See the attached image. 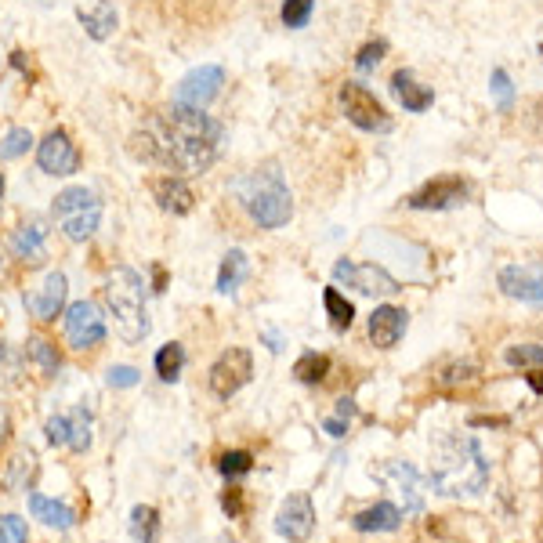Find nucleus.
Here are the masks:
<instances>
[{
    "mask_svg": "<svg viewBox=\"0 0 543 543\" xmlns=\"http://www.w3.org/2000/svg\"><path fill=\"white\" fill-rule=\"evenodd\" d=\"M11 250H15L22 261H29V265H40V261H44V229H40V225L19 229L11 236Z\"/></svg>",
    "mask_w": 543,
    "mask_h": 543,
    "instance_id": "obj_24",
    "label": "nucleus"
},
{
    "mask_svg": "<svg viewBox=\"0 0 543 543\" xmlns=\"http://www.w3.org/2000/svg\"><path fill=\"white\" fill-rule=\"evenodd\" d=\"M26 305L29 312L37 315V319H44V323L58 319V312L66 305V276H62V272H51V276L44 279V286H40V294L26 297Z\"/></svg>",
    "mask_w": 543,
    "mask_h": 543,
    "instance_id": "obj_19",
    "label": "nucleus"
},
{
    "mask_svg": "<svg viewBox=\"0 0 543 543\" xmlns=\"http://www.w3.org/2000/svg\"><path fill=\"white\" fill-rule=\"evenodd\" d=\"M250 377H254V355H250V348H225V352L218 355V362L210 366V391L218 395V399H232L236 391H243L250 384Z\"/></svg>",
    "mask_w": 543,
    "mask_h": 543,
    "instance_id": "obj_8",
    "label": "nucleus"
},
{
    "mask_svg": "<svg viewBox=\"0 0 543 543\" xmlns=\"http://www.w3.org/2000/svg\"><path fill=\"white\" fill-rule=\"evenodd\" d=\"M323 305H326V315H330V323H334V330H341V334L355 323V305L337 286H326L323 290Z\"/></svg>",
    "mask_w": 543,
    "mask_h": 543,
    "instance_id": "obj_25",
    "label": "nucleus"
},
{
    "mask_svg": "<svg viewBox=\"0 0 543 543\" xmlns=\"http://www.w3.org/2000/svg\"><path fill=\"white\" fill-rule=\"evenodd\" d=\"M352 417H355V402L352 399L337 402V420H352Z\"/></svg>",
    "mask_w": 543,
    "mask_h": 543,
    "instance_id": "obj_44",
    "label": "nucleus"
},
{
    "mask_svg": "<svg viewBox=\"0 0 543 543\" xmlns=\"http://www.w3.org/2000/svg\"><path fill=\"white\" fill-rule=\"evenodd\" d=\"M334 279L362 297H395L402 290L399 279L388 276L381 265H359V261H348V258H341L334 265Z\"/></svg>",
    "mask_w": 543,
    "mask_h": 543,
    "instance_id": "obj_9",
    "label": "nucleus"
},
{
    "mask_svg": "<svg viewBox=\"0 0 543 543\" xmlns=\"http://www.w3.org/2000/svg\"><path fill=\"white\" fill-rule=\"evenodd\" d=\"M153 200L160 203L167 214H189L196 196H192L189 181L181 178V174H163V178H153Z\"/></svg>",
    "mask_w": 543,
    "mask_h": 543,
    "instance_id": "obj_17",
    "label": "nucleus"
},
{
    "mask_svg": "<svg viewBox=\"0 0 543 543\" xmlns=\"http://www.w3.org/2000/svg\"><path fill=\"white\" fill-rule=\"evenodd\" d=\"M29 145H33V134L26 127H15L0 138V160H19V156L29 153Z\"/></svg>",
    "mask_w": 543,
    "mask_h": 543,
    "instance_id": "obj_32",
    "label": "nucleus"
},
{
    "mask_svg": "<svg viewBox=\"0 0 543 543\" xmlns=\"http://www.w3.org/2000/svg\"><path fill=\"white\" fill-rule=\"evenodd\" d=\"M247 272H250L247 254L243 250H229L218 268V290L221 294H236L239 286H243V279H247Z\"/></svg>",
    "mask_w": 543,
    "mask_h": 543,
    "instance_id": "obj_23",
    "label": "nucleus"
},
{
    "mask_svg": "<svg viewBox=\"0 0 543 543\" xmlns=\"http://www.w3.org/2000/svg\"><path fill=\"white\" fill-rule=\"evenodd\" d=\"M431 486L442 496H478L489 486V460L471 435H453L442 442L435 467H431Z\"/></svg>",
    "mask_w": 543,
    "mask_h": 543,
    "instance_id": "obj_2",
    "label": "nucleus"
},
{
    "mask_svg": "<svg viewBox=\"0 0 543 543\" xmlns=\"http://www.w3.org/2000/svg\"><path fill=\"white\" fill-rule=\"evenodd\" d=\"M326 373H330V359L323 352H305L294 362V377L301 384H323Z\"/></svg>",
    "mask_w": 543,
    "mask_h": 543,
    "instance_id": "obj_29",
    "label": "nucleus"
},
{
    "mask_svg": "<svg viewBox=\"0 0 543 543\" xmlns=\"http://www.w3.org/2000/svg\"><path fill=\"white\" fill-rule=\"evenodd\" d=\"M254 467V457H250L247 449H236V453H221L218 457V471L225 478H243Z\"/></svg>",
    "mask_w": 543,
    "mask_h": 543,
    "instance_id": "obj_36",
    "label": "nucleus"
},
{
    "mask_svg": "<svg viewBox=\"0 0 543 543\" xmlns=\"http://www.w3.org/2000/svg\"><path fill=\"white\" fill-rule=\"evenodd\" d=\"M29 529L19 515H0V543H26Z\"/></svg>",
    "mask_w": 543,
    "mask_h": 543,
    "instance_id": "obj_38",
    "label": "nucleus"
},
{
    "mask_svg": "<svg viewBox=\"0 0 543 543\" xmlns=\"http://www.w3.org/2000/svg\"><path fill=\"white\" fill-rule=\"evenodd\" d=\"M489 87H493V95H496V105L500 109H511L515 105V84H511V77H507V69H493V77H489Z\"/></svg>",
    "mask_w": 543,
    "mask_h": 543,
    "instance_id": "obj_37",
    "label": "nucleus"
},
{
    "mask_svg": "<svg viewBox=\"0 0 543 543\" xmlns=\"http://www.w3.org/2000/svg\"><path fill=\"white\" fill-rule=\"evenodd\" d=\"M0 203H4V174H0Z\"/></svg>",
    "mask_w": 543,
    "mask_h": 543,
    "instance_id": "obj_47",
    "label": "nucleus"
},
{
    "mask_svg": "<svg viewBox=\"0 0 543 543\" xmlns=\"http://www.w3.org/2000/svg\"><path fill=\"white\" fill-rule=\"evenodd\" d=\"M352 525L359 533H395L402 525V511L395 504H388V500H381V504H373L370 511H359V515L352 518Z\"/></svg>",
    "mask_w": 543,
    "mask_h": 543,
    "instance_id": "obj_20",
    "label": "nucleus"
},
{
    "mask_svg": "<svg viewBox=\"0 0 543 543\" xmlns=\"http://www.w3.org/2000/svg\"><path fill=\"white\" fill-rule=\"evenodd\" d=\"M105 305L116 319V334L138 344L149 334V315H145V283L134 268L120 265L105 283Z\"/></svg>",
    "mask_w": 543,
    "mask_h": 543,
    "instance_id": "obj_4",
    "label": "nucleus"
},
{
    "mask_svg": "<svg viewBox=\"0 0 543 543\" xmlns=\"http://www.w3.org/2000/svg\"><path fill=\"white\" fill-rule=\"evenodd\" d=\"M153 283H156V294H163V286H167V272L160 265L153 268Z\"/></svg>",
    "mask_w": 543,
    "mask_h": 543,
    "instance_id": "obj_46",
    "label": "nucleus"
},
{
    "mask_svg": "<svg viewBox=\"0 0 543 543\" xmlns=\"http://www.w3.org/2000/svg\"><path fill=\"white\" fill-rule=\"evenodd\" d=\"M384 55H388V44H384V40H370V44H362V48L355 51V69H359V73H373V69L384 62Z\"/></svg>",
    "mask_w": 543,
    "mask_h": 543,
    "instance_id": "obj_34",
    "label": "nucleus"
},
{
    "mask_svg": "<svg viewBox=\"0 0 543 543\" xmlns=\"http://www.w3.org/2000/svg\"><path fill=\"white\" fill-rule=\"evenodd\" d=\"M221 507H225V515H243V489H229V493L221 496Z\"/></svg>",
    "mask_w": 543,
    "mask_h": 543,
    "instance_id": "obj_41",
    "label": "nucleus"
},
{
    "mask_svg": "<svg viewBox=\"0 0 543 543\" xmlns=\"http://www.w3.org/2000/svg\"><path fill=\"white\" fill-rule=\"evenodd\" d=\"M66 341L73 344L77 352H87V348H95V344L105 341V319H102V312H98V305H91V301L69 305Z\"/></svg>",
    "mask_w": 543,
    "mask_h": 543,
    "instance_id": "obj_11",
    "label": "nucleus"
},
{
    "mask_svg": "<svg viewBox=\"0 0 543 543\" xmlns=\"http://www.w3.org/2000/svg\"><path fill=\"white\" fill-rule=\"evenodd\" d=\"M540 51H543V40H540Z\"/></svg>",
    "mask_w": 543,
    "mask_h": 543,
    "instance_id": "obj_48",
    "label": "nucleus"
},
{
    "mask_svg": "<svg viewBox=\"0 0 543 543\" xmlns=\"http://www.w3.org/2000/svg\"><path fill=\"white\" fill-rule=\"evenodd\" d=\"M406 326H410V315L406 308H395V305H381L373 308L370 315V341L377 348H395L406 334Z\"/></svg>",
    "mask_w": 543,
    "mask_h": 543,
    "instance_id": "obj_15",
    "label": "nucleus"
},
{
    "mask_svg": "<svg viewBox=\"0 0 543 543\" xmlns=\"http://www.w3.org/2000/svg\"><path fill=\"white\" fill-rule=\"evenodd\" d=\"M29 359L37 362L48 377H55L58 366H62V359H58V348L51 341H44V337H33V341H29Z\"/></svg>",
    "mask_w": 543,
    "mask_h": 543,
    "instance_id": "obj_31",
    "label": "nucleus"
},
{
    "mask_svg": "<svg viewBox=\"0 0 543 543\" xmlns=\"http://www.w3.org/2000/svg\"><path fill=\"white\" fill-rule=\"evenodd\" d=\"M225 131L207 109L171 105L163 113H153L134 134V145L145 160L160 163L174 174H203L218 160Z\"/></svg>",
    "mask_w": 543,
    "mask_h": 543,
    "instance_id": "obj_1",
    "label": "nucleus"
},
{
    "mask_svg": "<svg viewBox=\"0 0 543 543\" xmlns=\"http://www.w3.org/2000/svg\"><path fill=\"white\" fill-rule=\"evenodd\" d=\"M525 384L536 391V395H543V366H536V370H529V377H525Z\"/></svg>",
    "mask_w": 543,
    "mask_h": 543,
    "instance_id": "obj_43",
    "label": "nucleus"
},
{
    "mask_svg": "<svg viewBox=\"0 0 543 543\" xmlns=\"http://www.w3.org/2000/svg\"><path fill=\"white\" fill-rule=\"evenodd\" d=\"M160 533V511L153 504H138L131 511V536L134 543H156Z\"/></svg>",
    "mask_w": 543,
    "mask_h": 543,
    "instance_id": "obj_27",
    "label": "nucleus"
},
{
    "mask_svg": "<svg viewBox=\"0 0 543 543\" xmlns=\"http://www.w3.org/2000/svg\"><path fill=\"white\" fill-rule=\"evenodd\" d=\"M500 290L515 301H525V305H543V268H529V265H504L500 276H496Z\"/></svg>",
    "mask_w": 543,
    "mask_h": 543,
    "instance_id": "obj_14",
    "label": "nucleus"
},
{
    "mask_svg": "<svg viewBox=\"0 0 543 543\" xmlns=\"http://www.w3.org/2000/svg\"><path fill=\"white\" fill-rule=\"evenodd\" d=\"M225 87V69L221 66H196L185 73L174 91V105H189V109H207Z\"/></svg>",
    "mask_w": 543,
    "mask_h": 543,
    "instance_id": "obj_10",
    "label": "nucleus"
},
{
    "mask_svg": "<svg viewBox=\"0 0 543 543\" xmlns=\"http://www.w3.org/2000/svg\"><path fill=\"white\" fill-rule=\"evenodd\" d=\"M471 200V181L460 174H439V178L424 181L420 189L406 196L410 210H457Z\"/></svg>",
    "mask_w": 543,
    "mask_h": 543,
    "instance_id": "obj_6",
    "label": "nucleus"
},
{
    "mask_svg": "<svg viewBox=\"0 0 543 543\" xmlns=\"http://www.w3.org/2000/svg\"><path fill=\"white\" fill-rule=\"evenodd\" d=\"M37 478V457H33V449H22L15 453L8 464V475H4V486L8 489H29V482Z\"/></svg>",
    "mask_w": 543,
    "mask_h": 543,
    "instance_id": "obj_28",
    "label": "nucleus"
},
{
    "mask_svg": "<svg viewBox=\"0 0 543 543\" xmlns=\"http://www.w3.org/2000/svg\"><path fill=\"white\" fill-rule=\"evenodd\" d=\"M29 511H33L37 522H44L48 529H58V533L73 529V522H77L73 507L58 504V500H48V496H40V493H29Z\"/></svg>",
    "mask_w": 543,
    "mask_h": 543,
    "instance_id": "obj_21",
    "label": "nucleus"
},
{
    "mask_svg": "<svg viewBox=\"0 0 543 543\" xmlns=\"http://www.w3.org/2000/svg\"><path fill=\"white\" fill-rule=\"evenodd\" d=\"M391 95L399 98L406 113H428L431 105H435V91L420 84L413 77V69H395L391 73Z\"/></svg>",
    "mask_w": 543,
    "mask_h": 543,
    "instance_id": "obj_16",
    "label": "nucleus"
},
{
    "mask_svg": "<svg viewBox=\"0 0 543 543\" xmlns=\"http://www.w3.org/2000/svg\"><path fill=\"white\" fill-rule=\"evenodd\" d=\"M55 218L62 225L73 243H84L98 232V221H102V200L95 192L84 189V185H73V189H62L55 200Z\"/></svg>",
    "mask_w": 543,
    "mask_h": 543,
    "instance_id": "obj_5",
    "label": "nucleus"
},
{
    "mask_svg": "<svg viewBox=\"0 0 543 543\" xmlns=\"http://www.w3.org/2000/svg\"><path fill=\"white\" fill-rule=\"evenodd\" d=\"M8 435H11V417H8V410L0 406V446L8 442Z\"/></svg>",
    "mask_w": 543,
    "mask_h": 543,
    "instance_id": "obj_45",
    "label": "nucleus"
},
{
    "mask_svg": "<svg viewBox=\"0 0 543 543\" xmlns=\"http://www.w3.org/2000/svg\"><path fill=\"white\" fill-rule=\"evenodd\" d=\"M44 431H48L51 446H69V417H51Z\"/></svg>",
    "mask_w": 543,
    "mask_h": 543,
    "instance_id": "obj_40",
    "label": "nucleus"
},
{
    "mask_svg": "<svg viewBox=\"0 0 543 543\" xmlns=\"http://www.w3.org/2000/svg\"><path fill=\"white\" fill-rule=\"evenodd\" d=\"M315 529V507L308 493H290L276 515V533L290 543H305Z\"/></svg>",
    "mask_w": 543,
    "mask_h": 543,
    "instance_id": "obj_13",
    "label": "nucleus"
},
{
    "mask_svg": "<svg viewBox=\"0 0 543 543\" xmlns=\"http://www.w3.org/2000/svg\"><path fill=\"white\" fill-rule=\"evenodd\" d=\"M482 381V366L475 359H446L435 370V388L439 391H467Z\"/></svg>",
    "mask_w": 543,
    "mask_h": 543,
    "instance_id": "obj_18",
    "label": "nucleus"
},
{
    "mask_svg": "<svg viewBox=\"0 0 543 543\" xmlns=\"http://www.w3.org/2000/svg\"><path fill=\"white\" fill-rule=\"evenodd\" d=\"M341 109L344 116H348V124H355L359 131H370V134L391 131L388 109L377 102V95H373L370 87L355 84V80H348V84L341 87Z\"/></svg>",
    "mask_w": 543,
    "mask_h": 543,
    "instance_id": "obj_7",
    "label": "nucleus"
},
{
    "mask_svg": "<svg viewBox=\"0 0 543 543\" xmlns=\"http://www.w3.org/2000/svg\"><path fill=\"white\" fill-rule=\"evenodd\" d=\"M326 431H330V435H334V439H344V431H348V420H337V417H330L323 424Z\"/></svg>",
    "mask_w": 543,
    "mask_h": 543,
    "instance_id": "obj_42",
    "label": "nucleus"
},
{
    "mask_svg": "<svg viewBox=\"0 0 543 543\" xmlns=\"http://www.w3.org/2000/svg\"><path fill=\"white\" fill-rule=\"evenodd\" d=\"M138 377H142V373L134 370V366H113V370L105 373V384H109V388H134Z\"/></svg>",
    "mask_w": 543,
    "mask_h": 543,
    "instance_id": "obj_39",
    "label": "nucleus"
},
{
    "mask_svg": "<svg viewBox=\"0 0 543 543\" xmlns=\"http://www.w3.org/2000/svg\"><path fill=\"white\" fill-rule=\"evenodd\" d=\"M236 196L250 214V221L261 229H283L294 214V200H290L279 163H261L250 174H243L236 181Z\"/></svg>",
    "mask_w": 543,
    "mask_h": 543,
    "instance_id": "obj_3",
    "label": "nucleus"
},
{
    "mask_svg": "<svg viewBox=\"0 0 543 543\" xmlns=\"http://www.w3.org/2000/svg\"><path fill=\"white\" fill-rule=\"evenodd\" d=\"M181 370H185V348H181L178 341H167L156 352V377H160L163 384H174L181 377Z\"/></svg>",
    "mask_w": 543,
    "mask_h": 543,
    "instance_id": "obj_26",
    "label": "nucleus"
},
{
    "mask_svg": "<svg viewBox=\"0 0 543 543\" xmlns=\"http://www.w3.org/2000/svg\"><path fill=\"white\" fill-rule=\"evenodd\" d=\"M87 446H91V413L80 406L69 417V449L73 453H87Z\"/></svg>",
    "mask_w": 543,
    "mask_h": 543,
    "instance_id": "obj_30",
    "label": "nucleus"
},
{
    "mask_svg": "<svg viewBox=\"0 0 543 543\" xmlns=\"http://www.w3.org/2000/svg\"><path fill=\"white\" fill-rule=\"evenodd\" d=\"M315 0H283V26L286 29H305L312 19Z\"/></svg>",
    "mask_w": 543,
    "mask_h": 543,
    "instance_id": "obj_35",
    "label": "nucleus"
},
{
    "mask_svg": "<svg viewBox=\"0 0 543 543\" xmlns=\"http://www.w3.org/2000/svg\"><path fill=\"white\" fill-rule=\"evenodd\" d=\"M37 163L44 174H55V178H69V174L80 171V149L73 145L66 131H51L44 142L37 145Z\"/></svg>",
    "mask_w": 543,
    "mask_h": 543,
    "instance_id": "obj_12",
    "label": "nucleus"
},
{
    "mask_svg": "<svg viewBox=\"0 0 543 543\" xmlns=\"http://www.w3.org/2000/svg\"><path fill=\"white\" fill-rule=\"evenodd\" d=\"M504 359L511 366H522V370H536V366H543V344H511Z\"/></svg>",
    "mask_w": 543,
    "mask_h": 543,
    "instance_id": "obj_33",
    "label": "nucleus"
},
{
    "mask_svg": "<svg viewBox=\"0 0 543 543\" xmlns=\"http://www.w3.org/2000/svg\"><path fill=\"white\" fill-rule=\"evenodd\" d=\"M77 19H80V26L87 29V37L105 40L116 29V8L109 0H98L95 8H80Z\"/></svg>",
    "mask_w": 543,
    "mask_h": 543,
    "instance_id": "obj_22",
    "label": "nucleus"
}]
</instances>
